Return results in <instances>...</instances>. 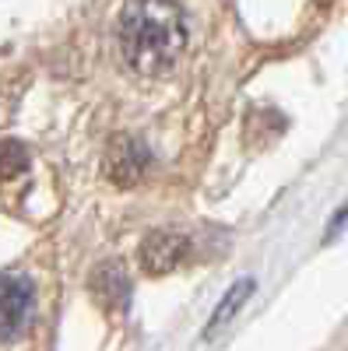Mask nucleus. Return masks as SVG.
Instances as JSON below:
<instances>
[{"label": "nucleus", "mask_w": 348, "mask_h": 351, "mask_svg": "<svg viewBox=\"0 0 348 351\" xmlns=\"http://www.w3.org/2000/svg\"><path fill=\"white\" fill-rule=\"evenodd\" d=\"M95 291L106 299V302H124L127 306V295H130V285L127 278L116 271V267H102L99 278H95Z\"/></svg>", "instance_id": "nucleus-5"}, {"label": "nucleus", "mask_w": 348, "mask_h": 351, "mask_svg": "<svg viewBox=\"0 0 348 351\" xmlns=\"http://www.w3.org/2000/svg\"><path fill=\"white\" fill-rule=\"evenodd\" d=\"M32 313V285L21 274H0V344L14 341Z\"/></svg>", "instance_id": "nucleus-2"}, {"label": "nucleus", "mask_w": 348, "mask_h": 351, "mask_svg": "<svg viewBox=\"0 0 348 351\" xmlns=\"http://www.w3.org/2000/svg\"><path fill=\"white\" fill-rule=\"evenodd\" d=\"M250 291H253V281L250 278H243V281H236L225 295H222V302L215 306V313H211V319H208V327H205V337H215L232 316H236L243 306H246V299H250Z\"/></svg>", "instance_id": "nucleus-4"}, {"label": "nucleus", "mask_w": 348, "mask_h": 351, "mask_svg": "<svg viewBox=\"0 0 348 351\" xmlns=\"http://www.w3.org/2000/svg\"><path fill=\"white\" fill-rule=\"evenodd\" d=\"M187 250H190V239L183 236V232H176V228H155L141 243V267L148 274H169L187 256Z\"/></svg>", "instance_id": "nucleus-3"}, {"label": "nucleus", "mask_w": 348, "mask_h": 351, "mask_svg": "<svg viewBox=\"0 0 348 351\" xmlns=\"http://www.w3.org/2000/svg\"><path fill=\"white\" fill-rule=\"evenodd\" d=\"M124 64L141 77H162L180 64L187 21L176 0H130L116 21Z\"/></svg>", "instance_id": "nucleus-1"}, {"label": "nucleus", "mask_w": 348, "mask_h": 351, "mask_svg": "<svg viewBox=\"0 0 348 351\" xmlns=\"http://www.w3.org/2000/svg\"><path fill=\"white\" fill-rule=\"evenodd\" d=\"M28 165V155L18 141H0V180H11Z\"/></svg>", "instance_id": "nucleus-6"}]
</instances>
